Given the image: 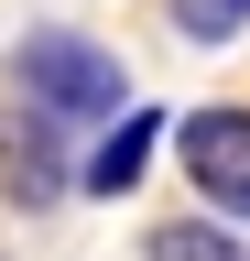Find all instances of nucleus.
<instances>
[{
	"instance_id": "nucleus-6",
	"label": "nucleus",
	"mask_w": 250,
	"mask_h": 261,
	"mask_svg": "<svg viewBox=\"0 0 250 261\" xmlns=\"http://www.w3.org/2000/svg\"><path fill=\"white\" fill-rule=\"evenodd\" d=\"M163 11H174V33H185V44H229V33L250 22V0H163Z\"/></svg>"
},
{
	"instance_id": "nucleus-1",
	"label": "nucleus",
	"mask_w": 250,
	"mask_h": 261,
	"mask_svg": "<svg viewBox=\"0 0 250 261\" xmlns=\"http://www.w3.org/2000/svg\"><path fill=\"white\" fill-rule=\"evenodd\" d=\"M11 109H33V120H120L131 109V65H120L98 33H76V22H33L11 44Z\"/></svg>"
},
{
	"instance_id": "nucleus-4",
	"label": "nucleus",
	"mask_w": 250,
	"mask_h": 261,
	"mask_svg": "<svg viewBox=\"0 0 250 261\" xmlns=\"http://www.w3.org/2000/svg\"><path fill=\"white\" fill-rule=\"evenodd\" d=\"M152 142H163V120H152V109H120V120L98 130V152L76 163V185H87V196H131V185L152 174Z\"/></svg>"
},
{
	"instance_id": "nucleus-5",
	"label": "nucleus",
	"mask_w": 250,
	"mask_h": 261,
	"mask_svg": "<svg viewBox=\"0 0 250 261\" xmlns=\"http://www.w3.org/2000/svg\"><path fill=\"white\" fill-rule=\"evenodd\" d=\"M142 261H250V240H239L229 218H163L142 240Z\"/></svg>"
},
{
	"instance_id": "nucleus-2",
	"label": "nucleus",
	"mask_w": 250,
	"mask_h": 261,
	"mask_svg": "<svg viewBox=\"0 0 250 261\" xmlns=\"http://www.w3.org/2000/svg\"><path fill=\"white\" fill-rule=\"evenodd\" d=\"M174 163L196 185V218H239L250 228V109H185L174 120Z\"/></svg>"
},
{
	"instance_id": "nucleus-3",
	"label": "nucleus",
	"mask_w": 250,
	"mask_h": 261,
	"mask_svg": "<svg viewBox=\"0 0 250 261\" xmlns=\"http://www.w3.org/2000/svg\"><path fill=\"white\" fill-rule=\"evenodd\" d=\"M0 196L11 207H54V196H76V163H66V142H54V120H33V109H0Z\"/></svg>"
}]
</instances>
